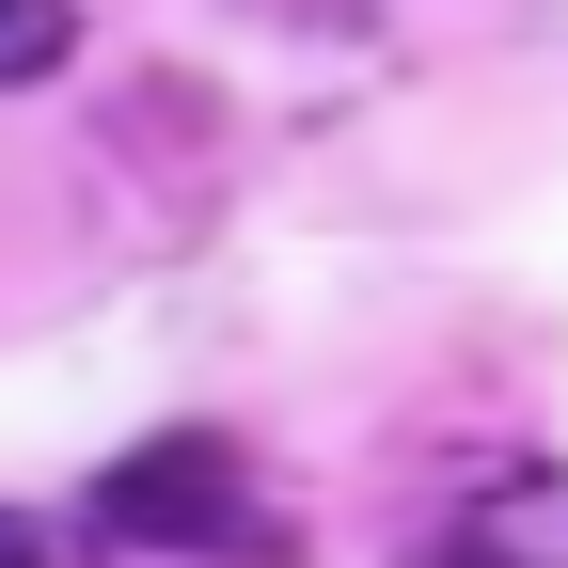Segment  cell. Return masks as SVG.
<instances>
[{
  "label": "cell",
  "mask_w": 568,
  "mask_h": 568,
  "mask_svg": "<svg viewBox=\"0 0 568 568\" xmlns=\"http://www.w3.org/2000/svg\"><path fill=\"white\" fill-rule=\"evenodd\" d=\"M0 568H32V537H17V521H0Z\"/></svg>",
  "instance_id": "obj_4"
},
{
  "label": "cell",
  "mask_w": 568,
  "mask_h": 568,
  "mask_svg": "<svg viewBox=\"0 0 568 568\" xmlns=\"http://www.w3.org/2000/svg\"><path fill=\"white\" fill-rule=\"evenodd\" d=\"M237 521V458L205 443V426H174V443H142L126 474H95V537H142V552H190Z\"/></svg>",
  "instance_id": "obj_1"
},
{
  "label": "cell",
  "mask_w": 568,
  "mask_h": 568,
  "mask_svg": "<svg viewBox=\"0 0 568 568\" xmlns=\"http://www.w3.org/2000/svg\"><path fill=\"white\" fill-rule=\"evenodd\" d=\"M63 48H80V17H63V0H0V80H48Z\"/></svg>",
  "instance_id": "obj_3"
},
{
  "label": "cell",
  "mask_w": 568,
  "mask_h": 568,
  "mask_svg": "<svg viewBox=\"0 0 568 568\" xmlns=\"http://www.w3.org/2000/svg\"><path fill=\"white\" fill-rule=\"evenodd\" d=\"M443 568H568V474H489L443 521Z\"/></svg>",
  "instance_id": "obj_2"
}]
</instances>
